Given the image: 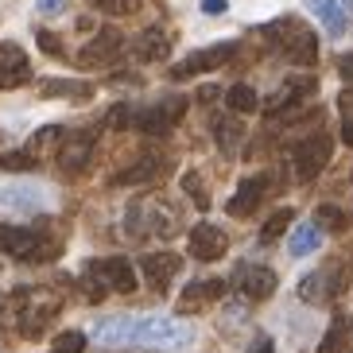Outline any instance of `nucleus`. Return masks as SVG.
<instances>
[{
	"label": "nucleus",
	"mask_w": 353,
	"mask_h": 353,
	"mask_svg": "<svg viewBox=\"0 0 353 353\" xmlns=\"http://www.w3.org/2000/svg\"><path fill=\"white\" fill-rule=\"evenodd\" d=\"M291 221H295V214L291 210H276L268 221H264V233H260V245H272V241H280L283 233L291 229Z\"/></svg>",
	"instance_id": "31"
},
{
	"label": "nucleus",
	"mask_w": 353,
	"mask_h": 353,
	"mask_svg": "<svg viewBox=\"0 0 353 353\" xmlns=\"http://www.w3.org/2000/svg\"><path fill=\"white\" fill-rule=\"evenodd\" d=\"M140 272H144V280L152 291H167L175 283V276L183 272V260L175 252H152V256L140 260Z\"/></svg>",
	"instance_id": "14"
},
{
	"label": "nucleus",
	"mask_w": 353,
	"mask_h": 353,
	"mask_svg": "<svg viewBox=\"0 0 353 353\" xmlns=\"http://www.w3.org/2000/svg\"><path fill=\"white\" fill-rule=\"evenodd\" d=\"M39 47L47 54H54V59H63V47H59V39H54L51 32H39Z\"/></svg>",
	"instance_id": "37"
},
{
	"label": "nucleus",
	"mask_w": 353,
	"mask_h": 353,
	"mask_svg": "<svg viewBox=\"0 0 353 353\" xmlns=\"http://www.w3.org/2000/svg\"><path fill=\"white\" fill-rule=\"evenodd\" d=\"M330 156H334V140L322 132V128L319 132L299 136V140L291 144V167H295V179H299V183H311L322 167L330 163Z\"/></svg>",
	"instance_id": "3"
},
{
	"label": "nucleus",
	"mask_w": 353,
	"mask_h": 353,
	"mask_svg": "<svg viewBox=\"0 0 353 353\" xmlns=\"http://www.w3.org/2000/svg\"><path fill=\"white\" fill-rule=\"evenodd\" d=\"M338 74H342L345 82H353V51L342 54V63H338Z\"/></svg>",
	"instance_id": "40"
},
{
	"label": "nucleus",
	"mask_w": 353,
	"mask_h": 353,
	"mask_svg": "<svg viewBox=\"0 0 353 353\" xmlns=\"http://www.w3.org/2000/svg\"><path fill=\"white\" fill-rule=\"evenodd\" d=\"M0 252L12 260H28V264H39L43 256H54L59 245L54 241H43L39 229H23V225H0Z\"/></svg>",
	"instance_id": "4"
},
{
	"label": "nucleus",
	"mask_w": 353,
	"mask_h": 353,
	"mask_svg": "<svg viewBox=\"0 0 353 353\" xmlns=\"http://www.w3.org/2000/svg\"><path fill=\"white\" fill-rule=\"evenodd\" d=\"M167 51H171V39H167L163 28H148L132 43V54L140 63H159V59H167Z\"/></svg>",
	"instance_id": "22"
},
{
	"label": "nucleus",
	"mask_w": 353,
	"mask_h": 353,
	"mask_svg": "<svg viewBox=\"0 0 353 353\" xmlns=\"http://www.w3.org/2000/svg\"><path fill=\"white\" fill-rule=\"evenodd\" d=\"M136 8H140V0H109L105 12H113V16H132Z\"/></svg>",
	"instance_id": "36"
},
{
	"label": "nucleus",
	"mask_w": 353,
	"mask_h": 353,
	"mask_svg": "<svg viewBox=\"0 0 353 353\" xmlns=\"http://www.w3.org/2000/svg\"><path fill=\"white\" fill-rule=\"evenodd\" d=\"M268 190H272V175H252V179H245L237 187V194L225 202V214L229 218H249L252 210L268 198Z\"/></svg>",
	"instance_id": "12"
},
{
	"label": "nucleus",
	"mask_w": 353,
	"mask_h": 353,
	"mask_svg": "<svg viewBox=\"0 0 353 353\" xmlns=\"http://www.w3.org/2000/svg\"><path fill=\"white\" fill-rule=\"evenodd\" d=\"M202 12L206 16H221L225 12V0H202Z\"/></svg>",
	"instance_id": "41"
},
{
	"label": "nucleus",
	"mask_w": 353,
	"mask_h": 353,
	"mask_svg": "<svg viewBox=\"0 0 353 353\" xmlns=\"http://www.w3.org/2000/svg\"><path fill=\"white\" fill-rule=\"evenodd\" d=\"M90 156H94V136L90 132H74V136H63L59 144V167L66 175H78L90 167Z\"/></svg>",
	"instance_id": "16"
},
{
	"label": "nucleus",
	"mask_w": 353,
	"mask_h": 353,
	"mask_svg": "<svg viewBox=\"0 0 353 353\" xmlns=\"http://www.w3.org/2000/svg\"><path fill=\"white\" fill-rule=\"evenodd\" d=\"M229 249V237L225 229H218L214 221H198L194 229H190V256L202 260V264H210V260H221V252Z\"/></svg>",
	"instance_id": "13"
},
{
	"label": "nucleus",
	"mask_w": 353,
	"mask_h": 353,
	"mask_svg": "<svg viewBox=\"0 0 353 353\" xmlns=\"http://www.w3.org/2000/svg\"><path fill=\"white\" fill-rule=\"evenodd\" d=\"M59 144H63V128H59V125H47V128H39V132L32 136V144H28V156L39 163V156H47V152H51V148H59Z\"/></svg>",
	"instance_id": "28"
},
{
	"label": "nucleus",
	"mask_w": 353,
	"mask_h": 353,
	"mask_svg": "<svg viewBox=\"0 0 353 353\" xmlns=\"http://www.w3.org/2000/svg\"><path fill=\"white\" fill-rule=\"evenodd\" d=\"M276 283H280V280H276V272L260 268V264H237V272H233V291H241L249 303L272 299Z\"/></svg>",
	"instance_id": "9"
},
{
	"label": "nucleus",
	"mask_w": 353,
	"mask_h": 353,
	"mask_svg": "<svg viewBox=\"0 0 353 353\" xmlns=\"http://www.w3.org/2000/svg\"><path fill=\"white\" fill-rule=\"evenodd\" d=\"M338 105H342V113H345L342 117V140L353 148V90H345V94L338 97Z\"/></svg>",
	"instance_id": "34"
},
{
	"label": "nucleus",
	"mask_w": 353,
	"mask_h": 353,
	"mask_svg": "<svg viewBox=\"0 0 353 353\" xmlns=\"http://www.w3.org/2000/svg\"><path fill=\"white\" fill-rule=\"evenodd\" d=\"M43 97H78V101H85V97H94V85H85V82H43Z\"/></svg>",
	"instance_id": "30"
},
{
	"label": "nucleus",
	"mask_w": 353,
	"mask_h": 353,
	"mask_svg": "<svg viewBox=\"0 0 353 353\" xmlns=\"http://www.w3.org/2000/svg\"><path fill=\"white\" fill-rule=\"evenodd\" d=\"M159 171H163V159L159 156H140L128 171L113 175V183L117 187H136V183H152V179H159Z\"/></svg>",
	"instance_id": "24"
},
{
	"label": "nucleus",
	"mask_w": 353,
	"mask_h": 353,
	"mask_svg": "<svg viewBox=\"0 0 353 353\" xmlns=\"http://www.w3.org/2000/svg\"><path fill=\"white\" fill-rule=\"evenodd\" d=\"M82 350H85V334L82 330H63L51 345V353H82Z\"/></svg>",
	"instance_id": "32"
},
{
	"label": "nucleus",
	"mask_w": 353,
	"mask_h": 353,
	"mask_svg": "<svg viewBox=\"0 0 353 353\" xmlns=\"http://www.w3.org/2000/svg\"><path fill=\"white\" fill-rule=\"evenodd\" d=\"M32 78V63H28V54L23 47L16 43H0V90H16Z\"/></svg>",
	"instance_id": "15"
},
{
	"label": "nucleus",
	"mask_w": 353,
	"mask_h": 353,
	"mask_svg": "<svg viewBox=\"0 0 353 353\" xmlns=\"http://www.w3.org/2000/svg\"><path fill=\"white\" fill-rule=\"evenodd\" d=\"M132 345H148V350H179L187 345V330L175 319H136L132 322Z\"/></svg>",
	"instance_id": "6"
},
{
	"label": "nucleus",
	"mask_w": 353,
	"mask_h": 353,
	"mask_svg": "<svg viewBox=\"0 0 353 353\" xmlns=\"http://www.w3.org/2000/svg\"><path fill=\"white\" fill-rule=\"evenodd\" d=\"M233 43H214V47H206V51H194L190 59H183V63L171 66V78L175 82H187V78H194V74H206V70H218L221 63H229L233 59Z\"/></svg>",
	"instance_id": "10"
},
{
	"label": "nucleus",
	"mask_w": 353,
	"mask_h": 353,
	"mask_svg": "<svg viewBox=\"0 0 353 353\" xmlns=\"http://www.w3.org/2000/svg\"><path fill=\"white\" fill-rule=\"evenodd\" d=\"M0 206L20 210V214H35V210L47 206V194L35 183H4L0 187Z\"/></svg>",
	"instance_id": "17"
},
{
	"label": "nucleus",
	"mask_w": 353,
	"mask_h": 353,
	"mask_svg": "<svg viewBox=\"0 0 353 353\" xmlns=\"http://www.w3.org/2000/svg\"><path fill=\"white\" fill-rule=\"evenodd\" d=\"M59 295L43 288H16L0 299V330H16L20 338H39L59 314Z\"/></svg>",
	"instance_id": "1"
},
{
	"label": "nucleus",
	"mask_w": 353,
	"mask_h": 353,
	"mask_svg": "<svg viewBox=\"0 0 353 353\" xmlns=\"http://www.w3.org/2000/svg\"><path fill=\"white\" fill-rule=\"evenodd\" d=\"M35 8H39L43 16H59V12L66 8V0H35Z\"/></svg>",
	"instance_id": "38"
},
{
	"label": "nucleus",
	"mask_w": 353,
	"mask_h": 353,
	"mask_svg": "<svg viewBox=\"0 0 353 353\" xmlns=\"http://www.w3.org/2000/svg\"><path fill=\"white\" fill-rule=\"evenodd\" d=\"M314 249H322V229L314 225V221H303V225L291 229V237H288L291 256H311Z\"/></svg>",
	"instance_id": "25"
},
{
	"label": "nucleus",
	"mask_w": 353,
	"mask_h": 353,
	"mask_svg": "<svg viewBox=\"0 0 353 353\" xmlns=\"http://www.w3.org/2000/svg\"><path fill=\"white\" fill-rule=\"evenodd\" d=\"M338 291H342V272L338 268H319V272H311V276L299 280V299L311 303V307L330 303Z\"/></svg>",
	"instance_id": "11"
},
{
	"label": "nucleus",
	"mask_w": 353,
	"mask_h": 353,
	"mask_svg": "<svg viewBox=\"0 0 353 353\" xmlns=\"http://www.w3.org/2000/svg\"><path fill=\"white\" fill-rule=\"evenodd\" d=\"M249 353H276V345H272L268 334H256V338H252V345H249Z\"/></svg>",
	"instance_id": "39"
},
{
	"label": "nucleus",
	"mask_w": 353,
	"mask_h": 353,
	"mask_svg": "<svg viewBox=\"0 0 353 353\" xmlns=\"http://www.w3.org/2000/svg\"><path fill=\"white\" fill-rule=\"evenodd\" d=\"M183 190H187L190 194V202H194L198 210H206L210 206V194H206V183H202V179L194 175V171H190V175H183Z\"/></svg>",
	"instance_id": "33"
},
{
	"label": "nucleus",
	"mask_w": 353,
	"mask_h": 353,
	"mask_svg": "<svg viewBox=\"0 0 353 353\" xmlns=\"http://www.w3.org/2000/svg\"><path fill=\"white\" fill-rule=\"evenodd\" d=\"M264 39L295 66H314L319 63V39H314V32L303 20H295V16L272 20L268 28H264Z\"/></svg>",
	"instance_id": "2"
},
{
	"label": "nucleus",
	"mask_w": 353,
	"mask_h": 353,
	"mask_svg": "<svg viewBox=\"0 0 353 353\" xmlns=\"http://www.w3.org/2000/svg\"><path fill=\"white\" fill-rule=\"evenodd\" d=\"M225 105L233 109V113H256L260 109V97H256V90L252 85H229L225 90Z\"/></svg>",
	"instance_id": "27"
},
{
	"label": "nucleus",
	"mask_w": 353,
	"mask_h": 353,
	"mask_svg": "<svg viewBox=\"0 0 353 353\" xmlns=\"http://www.w3.org/2000/svg\"><path fill=\"white\" fill-rule=\"evenodd\" d=\"M225 288H229L225 280H194V283H187V291L179 295V314H194V311H202L206 303L221 299V295H225Z\"/></svg>",
	"instance_id": "18"
},
{
	"label": "nucleus",
	"mask_w": 353,
	"mask_h": 353,
	"mask_svg": "<svg viewBox=\"0 0 353 353\" xmlns=\"http://www.w3.org/2000/svg\"><path fill=\"white\" fill-rule=\"evenodd\" d=\"M319 353H353V319L350 314H338V319L326 326L319 342Z\"/></svg>",
	"instance_id": "23"
},
{
	"label": "nucleus",
	"mask_w": 353,
	"mask_h": 353,
	"mask_svg": "<svg viewBox=\"0 0 353 353\" xmlns=\"http://www.w3.org/2000/svg\"><path fill=\"white\" fill-rule=\"evenodd\" d=\"M245 314V303H233V307H225V322L233 326V319H241Z\"/></svg>",
	"instance_id": "42"
},
{
	"label": "nucleus",
	"mask_w": 353,
	"mask_h": 353,
	"mask_svg": "<svg viewBox=\"0 0 353 353\" xmlns=\"http://www.w3.org/2000/svg\"><path fill=\"white\" fill-rule=\"evenodd\" d=\"M183 113H187V101H183V97H167V101L148 105V109L132 113V128L144 132V136H167L179 121H183Z\"/></svg>",
	"instance_id": "7"
},
{
	"label": "nucleus",
	"mask_w": 353,
	"mask_h": 353,
	"mask_svg": "<svg viewBox=\"0 0 353 353\" xmlns=\"http://www.w3.org/2000/svg\"><path fill=\"white\" fill-rule=\"evenodd\" d=\"M132 322L128 314H109L94 326V342L101 345H132Z\"/></svg>",
	"instance_id": "21"
},
{
	"label": "nucleus",
	"mask_w": 353,
	"mask_h": 353,
	"mask_svg": "<svg viewBox=\"0 0 353 353\" xmlns=\"http://www.w3.org/2000/svg\"><path fill=\"white\" fill-rule=\"evenodd\" d=\"M0 167L4 171H28V167H35V159L28 152H8V156H0Z\"/></svg>",
	"instance_id": "35"
},
{
	"label": "nucleus",
	"mask_w": 353,
	"mask_h": 353,
	"mask_svg": "<svg viewBox=\"0 0 353 353\" xmlns=\"http://www.w3.org/2000/svg\"><path fill=\"white\" fill-rule=\"evenodd\" d=\"M311 94H314V78H288V82L268 97L264 109H268V113H288V109H295L303 97H311Z\"/></svg>",
	"instance_id": "20"
},
{
	"label": "nucleus",
	"mask_w": 353,
	"mask_h": 353,
	"mask_svg": "<svg viewBox=\"0 0 353 353\" xmlns=\"http://www.w3.org/2000/svg\"><path fill=\"white\" fill-rule=\"evenodd\" d=\"M85 280H94L97 288L109 295H132L136 291V268L125 256H105V260H90L85 264Z\"/></svg>",
	"instance_id": "5"
},
{
	"label": "nucleus",
	"mask_w": 353,
	"mask_h": 353,
	"mask_svg": "<svg viewBox=\"0 0 353 353\" xmlns=\"http://www.w3.org/2000/svg\"><path fill=\"white\" fill-rule=\"evenodd\" d=\"M121 51H125V39H121V32H117V28H101V32L85 43L82 51H78V66H85V70L109 66V63H117V59H121Z\"/></svg>",
	"instance_id": "8"
},
{
	"label": "nucleus",
	"mask_w": 353,
	"mask_h": 353,
	"mask_svg": "<svg viewBox=\"0 0 353 353\" xmlns=\"http://www.w3.org/2000/svg\"><path fill=\"white\" fill-rule=\"evenodd\" d=\"M241 136H245V128H241L237 117H218V121H214V140H218V148L225 152V156L229 152H237Z\"/></svg>",
	"instance_id": "26"
},
{
	"label": "nucleus",
	"mask_w": 353,
	"mask_h": 353,
	"mask_svg": "<svg viewBox=\"0 0 353 353\" xmlns=\"http://www.w3.org/2000/svg\"><path fill=\"white\" fill-rule=\"evenodd\" d=\"M303 4H307V12H311L314 20L326 28V35H330V39H342V35L350 32V20H345L342 0H303Z\"/></svg>",
	"instance_id": "19"
},
{
	"label": "nucleus",
	"mask_w": 353,
	"mask_h": 353,
	"mask_svg": "<svg viewBox=\"0 0 353 353\" xmlns=\"http://www.w3.org/2000/svg\"><path fill=\"white\" fill-rule=\"evenodd\" d=\"M314 225H319L322 233H345L350 218H345V214H342L338 206H330V202H326V206H319V210H314Z\"/></svg>",
	"instance_id": "29"
}]
</instances>
